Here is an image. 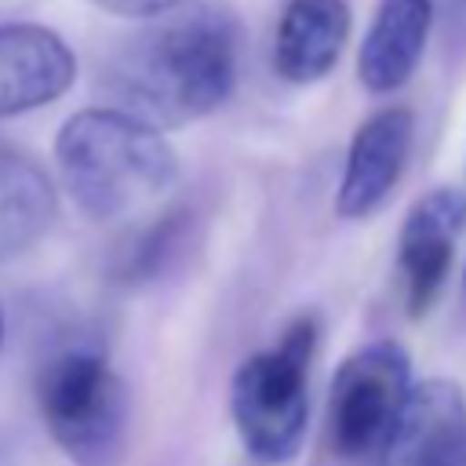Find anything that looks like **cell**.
<instances>
[{"instance_id": "cell-3", "label": "cell", "mask_w": 466, "mask_h": 466, "mask_svg": "<svg viewBox=\"0 0 466 466\" xmlns=\"http://www.w3.org/2000/svg\"><path fill=\"white\" fill-rule=\"evenodd\" d=\"M317 328L299 317L277 346L248 357L229 386V411L244 451L258 462H288L306 433V382Z\"/></svg>"}, {"instance_id": "cell-13", "label": "cell", "mask_w": 466, "mask_h": 466, "mask_svg": "<svg viewBox=\"0 0 466 466\" xmlns=\"http://www.w3.org/2000/svg\"><path fill=\"white\" fill-rule=\"evenodd\" d=\"M95 7L120 15V18H160L175 7H182L186 0H91Z\"/></svg>"}, {"instance_id": "cell-10", "label": "cell", "mask_w": 466, "mask_h": 466, "mask_svg": "<svg viewBox=\"0 0 466 466\" xmlns=\"http://www.w3.org/2000/svg\"><path fill=\"white\" fill-rule=\"evenodd\" d=\"M433 22V0H379L357 55V76L368 91L386 95L415 73Z\"/></svg>"}, {"instance_id": "cell-2", "label": "cell", "mask_w": 466, "mask_h": 466, "mask_svg": "<svg viewBox=\"0 0 466 466\" xmlns=\"http://www.w3.org/2000/svg\"><path fill=\"white\" fill-rule=\"evenodd\" d=\"M66 189L91 222H120L153 208L178 178L160 127L106 106L73 113L55 142Z\"/></svg>"}, {"instance_id": "cell-11", "label": "cell", "mask_w": 466, "mask_h": 466, "mask_svg": "<svg viewBox=\"0 0 466 466\" xmlns=\"http://www.w3.org/2000/svg\"><path fill=\"white\" fill-rule=\"evenodd\" d=\"M350 40L346 0H291L277 25L273 66L291 84H313L331 73Z\"/></svg>"}, {"instance_id": "cell-5", "label": "cell", "mask_w": 466, "mask_h": 466, "mask_svg": "<svg viewBox=\"0 0 466 466\" xmlns=\"http://www.w3.org/2000/svg\"><path fill=\"white\" fill-rule=\"evenodd\" d=\"M411 364L397 342H371L342 360L328 397V433L339 455H382L411 397Z\"/></svg>"}, {"instance_id": "cell-4", "label": "cell", "mask_w": 466, "mask_h": 466, "mask_svg": "<svg viewBox=\"0 0 466 466\" xmlns=\"http://www.w3.org/2000/svg\"><path fill=\"white\" fill-rule=\"evenodd\" d=\"M40 419L76 466H120L127 444V393L102 353L66 350L36 382Z\"/></svg>"}, {"instance_id": "cell-6", "label": "cell", "mask_w": 466, "mask_h": 466, "mask_svg": "<svg viewBox=\"0 0 466 466\" xmlns=\"http://www.w3.org/2000/svg\"><path fill=\"white\" fill-rule=\"evenodd\" d=\"M411 135H415V116L404 106L379 109L357 127L335 197V211L342 218H364L390 197V189L397 186L408 164Z\"/></svg>"}, {"instance_id": "cell-12", "label": "cell", "mask_w": 466, "mask_h": 466, "mask_svg": "<svg viewBox=\"0 0 466 466\" xmlns=\"http://www.w3.org/2000/svg\"><path fill=\"white\" fill-rule=\"evenodd\" d=\"M55 218V189L44 167L0 142V262L33 248Z\"/></svg>"}, {"instance_id": "cell-7", "label": "cell", "mask_w": 466, "mask_h": 466, "mask_svg": "<svg viewBox=\"0 0 466 466\" xmlns=\"http://www.w3.org/2000/svg\"><path fill=\"white\" fill-rule=\"evenodd\" d=\"M73 80L76 58L55 29L36 22L0 25V116L40 109L66 95Z\"/></svg>"}, {"instance_id": "cell-8", "label": "cell", "mask_w": 466, "mask_h": 466, "mask_svg": "<svg viewBox=\"0 0 466 466\" xmlns=\"http://www.w3.org/2000/svg\"><path fill=\"white\" fill-rule=\"evenodd\" d=\"M382 466H466V397L448 379L411 386Z\"/></svg>"}, {"instance_id": "cell-9", "label": "cell", "mask_w": 466, "mask_h": 466, "mask_svg": "<svg viewBox=\"0 0 466 466\" xmlns=\"http://www.w3.org/2000/svg\"><path fill=\"white\" fill-rule=\"evenodd\" d=\"M462 208L466 204L455 189H433L411 204V211L400 226L397 266H400L404 302H408L411 317H422L448 280Z\"/></svg>"}, {"instance_id": "cell-1", "label": "cell", "mask_w": 466, "mask_h": 466, "mask_svg": "<svg viewBox=\"0 0 466 466\" xmlns=\"http://www.w3.org/2000/svg\"><path fill=\"white\" fill-rule=\"evenodd\" d=\"M237 22L208 4H182L131 36L109 66L116 109L178 127L215 113L237 84Z\"/></svg>"}, {"instance_id": "cell-14", "label": "cell", "mask_w": 466, "mask_h": 466, "mask_svg": "<svg viewBox=\"0 0 466 466\" xmlns=\"http://www.w3.org/2000/svg\"><path fill=\"white\" fill-rule=\"evenodd\" d=\"M0 342H4V309H0Z\"/></svg>"}]
</instances>
